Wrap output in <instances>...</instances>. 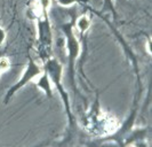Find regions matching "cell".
Instances as JSON below:
<instances>
[{"label":"cell","instance_id":"6da1fadb","mask_svg":"<svg viewBox=\"0 0 152 147\" xmlns=\"http://www.w3.org/2000/svg\"><path fill=\"white\" fill-rule=\"evenodd\" d=\"M41 68L39 67L38 64H36L34 62H31L30 64H29V67H28V69L25 70V72L23 74L22 78H21V81L17 83V85L14 86L13 89H12V91H10V93L8 92V97L9 95H12L13 94V92H15L17 89H20V87H22L23 85H25L29 81H31V79H33L34 77H38V76H40L41 75Z\"/></svg>","mask_w":152,"mask_h":147},{"label":"cell","instance_id":"7a4b0ae2","mask_svg":"<svg viewBox=\"0 0 152 147\" xmlns=\"http://www.w3.org/2000/svg\"><path fill=\"white\" fill-rule=\"evenodd\" d=\"M76 25L77 28H78V30L80 31V32H86V31L89 29V27H91V20L88 18V16L86 15L80 16L77 20Z\"/></svg>","mask_w":152,"mask_h":147},{"label":"cell","instance_id":"3957f363","mask_svg":"<svg viewBox=\"0 0 152 147\" xmlns=\"http://www.w3.org/2000/svg\"><path fill=\"white\" fill-rule=\"evenodd\" d=\"M37 84H38L39 87H41L48 95H52L50 83H49V81H48V77L46 76V74H41V75H40V78H39V81L37 82Z\"/></svg>","mask_w":152,"mask_h":147},{"label":"cell","instance_id":"277c9868","mask_svg":"<svg viewBox=\"0 0 152 147\" xmlns=\"http://www.w3.org/2000/svg\"><path fill=\"white\" fill-rule=\"evenodd\" d=\"M10 63H9V60L7 58H0V70L4 72L9 68Z\"/></svg>","mask_w":152,"mask_h":147},{"label":"cell","instance_id":"5b68a950","mask_svg":"<svg viewBox=\"0 0 152 147\" xmlns=\"http://www.w3.org/2000/svg\"><path fill=\"white\" fill-rule=\"evenodd\" d=\"M39 2H40V7L42 12H46L50 6V0H40Z\"/></svg>","mask_w":152,"mask_h":147},{"label":"cell","instance_id":"8992f818","mask_svg":"<svg viewBox=\"0 0 152 147\" xmlns=\"http://www.w3.org/2000/svg\"><path fill=\"white\" fill-rule=\"evenodd\" d=\"M57 1L62 6H71L72 4H75L76 0H57Z\"/></svg>","mask_w":152,"mask_h":147},{"label":"cell","instance_id":"52a82bcc","mask_svg":"<svg viewBox=\"0 0 152 147\" xmlns=\"http://www.w3.org/2000/svg\"><path fill=\"white\" fill-rule=\"evenodd\" d=\"M5 38H6V32L2 30L1 28H0V45L5 41Z\"/></svg>","mask_w":152,"mask_h":147},{"label":"cell","instance_id":"ba28073f","mask_svg":"<svg viewBox=\"0 0 152 147\" xmlns=\"http://www.w3.org/2000/svg\"><path fill=\"white\" fill-rule=\"evenodd\" d=\"M1 72H2V71H1V70H0V74H1Z\"/></svg>","mask_w":152,"mask_h":147}]
</instances>
